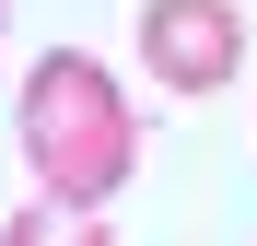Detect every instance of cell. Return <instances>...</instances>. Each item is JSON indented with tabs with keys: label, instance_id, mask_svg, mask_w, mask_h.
<instances>
[{
	"label": "cell",
	"instance_id": "obj_1",
	"mask_svg": "<svg viewBox=\"0 0 257 246\" xmlns=\"http://www.w3.org/2000/svg\"><path fill=\"white\" fill-rule=\"evenodd\" d=\"M24 164H35V188H47V211H105L128 188L141 117H128V94L105 82V59H82V47L35 59V82H24Z\"/></svg>",
	"mask_w": 257,
	"mask_h": 246
},
{
	"label": "cell",
	"instance_id": "obj_2",
	"mask_svg": "<svg viewBox=\"0 0 257 246\" xmlns=\"http://www.w3.org/2000/svg\"><path fill=\"white\" fill-rule=\"evenodd\" d=\"M141 59L164 94H222L245 70V12L234 0H141Z\"/></svg>",
	"mask_w": 257,
	"mask_h": 246
},
{
	"label": "cell",
	"instance_id": "obj_3",
	"mask_svg": "<svg viewBox=\"0 0 257 246\" xmlns=\"http://www.w3.org/2000/svg\"><path fill=\"white\" fill-rule=\"evenodd\" d=\"M0 246H117L94 211H12L0 223Z\"/></svg>",
	"mask_w": 257,
	"mask_h": 246
}]
</instances>
